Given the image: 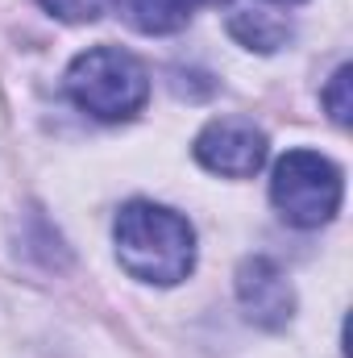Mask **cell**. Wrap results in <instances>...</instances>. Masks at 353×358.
<instances>
[{"label":"cell","instance_id":"obj_1","mask_svg":"<svg viewBox=\"0 0 353 358\" xmlns=\"http://www.w3.org/2000/svg\"><path fill=\"white\" fill-rule=\"evenodd\" d=\"M117 255L121 267L146 283H179L195 267V229L163 204L133 200L117 213Z\"/></svg>","mask_w":353,"mask_h":358},{"label":"cell","instance_id":"obj_2","mask_svg":"<svg viewBox=\"0 0 353 358\" xmlns=\"http://www.w3.org/2000/svg\"><path fill=\"white\" fill-rule=\"evenodd\" d=\"M67 96L100 121H129L146 96V67L121 46H91L67 67Z\"/></svg>","mask_w":353,"mask_h":358},{"label":"cell","instance_id":"obj_3","mask_svg":"<svg viewBox=\"0 0 353 358\" xmlns=\"http://www.w3.org/2000/svg\"><path fill=\"white\" fill-rule=\"evenodd\" d=\"M270 200L291 225L316 229L341 208V171L316 150H287L270 179Z\"/></svg>","mask_w":353,"mask_h":358},{"label":"cell","instance_id":"obj_4","mask_svg":"<svg viewBox=\"0 0 353 358\" xmlns=\"http://www.w3.org/2000/svg\"><path fill=\"white\" fill-rule=\"evenodd\" d=\"M195 159L216 176L250 179L266 163V134L246 117H216L200 129Z\"/></svg>","mask_w":353,"mask_h":358},{"label":"cell","instance_id":"obj_5","mask_svg":"<svg viewBox=\"0 0 353 358\" xmlns=\"http://www.w3.org/2000/svg\"><path fill=\"white\" fill-rule=\"evenodd\" d=\"M237 300L246 317L262 329H283L295 313V292L270 259H246L237 267Z\"/></svg>","mask_w":353,"mask_h":358},{"label":"cell","instance_id":"obj_6","mask_svg":"<svg viewBox=\"0 0 353 358\" xmlns=\"http://www.w3.org/2000/svg\"><path fill=\"white\" fill-rule=\"evenodd\" d=\"M121 13L142 34H175L187 25L191 4L187 0H121Z\"/></svg>","mask_w":353,"mask_h":358},{"label":"cell","instance_id":"obj_7","mask_svg":"<svg viewBox=\"0 0 353 358\" xmlns=\"http://www.w3.org/2000/svg\"><path fill=\"white\" fill-rule=\"evenodd\" d=\"M229 34L241 42V46H254V50H278L287 38H291V25L266 8H246V13H233L229 21Z\"/></svg>","mask_w":353,"mask_h":358},{"label":"cell","instance_id":"obj_8","mask_svg":"<svg viewBox=\"0 0 353 358\" xmlns=\"http://www.w3.org/2000/svg\"><path fill=\"white\" fill-rule=\"evenodd\" d=\"M46 13H54V17H63V21H96L100 13H104V4L108 0H38Z\"/></svg>","mask_w":353,"mask_h":358},{"label":"cell","instance_id":"obj_9","mask_svg":"<svg viewBox=\"0 0 353 358\" xmlns=\"http://www.w3.org/2000/svg\"><path fill=\"white\" fill-rule=\"evenodd\" d=\"M350 76H353V67H341L329 80V92H324V104H329L337 125H350Z\"/></svg>","mask_w":353,"mask_h":358},{"label":"cell","instance_id":"obj_10","mask_svg":"<svg viewBox=\"0 0 353 358\" xmlns=\"http://www.w3.org/2000/svg\"><path fill=\"white\" fill-rule=\"evenodd\" d=\"M187 4H191V8H195V4H220V0H187Z\"/></svg>","mask_w":353,"mask_h":358}]
</instances>
